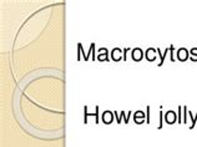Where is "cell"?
I'll list each match as a JSON object with an SVG mask.
<instances>
[{
  "instance_id": "cell-8",
  "label": "cell",
  "mask_w": 197,
  "mask_h": 147,
  "mask_svg": "<svg viewBox=\"0 0 197 147\" xmlns=\"http://www.w3.org/2000/svg\"><path fill=\"white\" fill-rule=\"evenodd\" d=\"M121 52H122V50H121V49L115 47V49L111 51L112 60H114V61H121Z\"/></svg>"
},
{
  "instance_id": "cell-12",
  "label": "cell",
  "mask_w": 197,
  "mask_h": 147,
  "mask_svg": "<svg viewBox=\"0 0 197 147\" xmlns=\"http://www.w3.org/2000/svg\"><path fill=\"white\" fill-rule=\"evenodd\" d=\"M182 111H183V121H182V124H186V122H187V117H188L187 106H183V107H182Z\"/></svg>"
},
{
  "instance_id": "cell-7",
  "label": "cell",
  "mask_w": 197,
  "mask_h": 147,
  "mask_svg": "<svg viewBox=\"0 0 197 147\" xmlns=\"http://www.w3.org/2000/svg\"><path fill=\"white\" fill-rule=\"evenodd\" d=\"M156 52H157V50L156 49H153V47H149L147 50H146V54H145V56H146V60L147 61H150V62H153L155 60H156Z\"/></svg>"
},
{
  "instance_id": "cell-16",
  "label": "cell",
  "mask_w": 197,
  "mask_h": 147,
  "mask_svg": "<svg viewBox=\"0 0 197 147\" xmlns=\"http://www.w3.org/2000/svg\"><path fill=\"white\" fill-rule=\"evenodd\" d=\"M125 114H126L125 111H121V115H120V116H117V115L115 114V116H116V122H117V124H121V120H122V117H125Z\"/></svg>"
},
{
  "instance_id": "cell-17",
  "label": "cell",
  "mask_w": 197,
  "mask_h": 147,
  "mask_svg": "<svg viewBox=\"0 0 197 147\" xmlns=\"http://www.w3.org/2000/svg\"><path fill=\"white\" fill-rule=\"evenodd\" d=\"M162 125H164V112L160 111V124H159V126H157V128L161 130L162 128Z\"/></svg>"
},
{
  "instance_id": "cell-3",
  "label": "cell",
  "mask_w": 197,
  "mask_h": 147,
  "mask_svg": "<svg viewBox=\"0 0 197 147\" xmlns=\"http://www.w3.org/2000/svg\"><path fill=\"white\" fill-rule=\"evenodd\" d=\"M131 51H132V52H131V55H132V60L136 61V62L141 61L142 58L145 56V52H143L142 49H140V47H135V49H132Z\"/></svg>"
},
{
  "instance_id": "cell-1",
  "label": "cell",
  "mask_w": 197,
  "mask_h": 147,
  "mask_svg": "<svg viewBox=\"0 0 197 147\" xmlns=\"http://www.w3.org/2000/svg\"><path fill=\"white\" fill-rule=\"evenodd\" d=\"M164 118H165V122H166L167 125H174L176 121H178L176 112H175V111H172V110L167 111V112L164 115Z\"/></svg>"
},
{
  "instance_id": "cell-20",
  "label": "cell",
  "mask_w": 197,
  "mask_h": 147,
  "mask_svg": "<svg viewBox=\"0 0 197 147\" xmlns=\"http://www.w3.org/2000/svg\"><path fill=\"white\" fill-rule=\"evenodd\" d=\"M168 49H170V51H171V61H175V56H174V50H175V49H174V46L171 45Z\"/></svg>"
},
{
  "instance_id": "cell-21",
  "label": "cell",
  "mask_w": 197,
  "mask_h": 147,
  "mask_svg": "<svg viewBox=\"0 0 197 147\" xmlns=\"http://www.w3.org/2000/svg\"><path fill=\"white\" fill-rule=\"evenodd\" d=\"M130 50H131L130 47H125V49L122 50V51H124V61H125V62H126V60H127V59H126V52L130 51Z\"/></svg>"
},
{
  "instance_id": "cell-10",
  "label": "cell",
  "mask_w": 197,
  "mask_h": 147,
  "mask_svg": "<svg viewBox=\"0 0 197 147\" xmlns=\"http://www.w3.org/2000/svg\"><path fill=\"white\" fill-rule=\"evenodd\" d=\"M90 54L93 55V61H95V60H96V55H95V43H93V44L90 45V51L87 52V55H86L87 60H89V58H90Z\"/></svg>"
},
{
  "instance_id": "cell-18",
  "label": "cell",
  "mask_w": 197,
  "mask_h": 147,
  "mask_svg": "<svg viewBox=\"0 0 197 147\" xmlns=\"http://www.w3.org/2000/svg\"><path fill=\"white\" fill-rule=\"evenodd\" d=\"M146 124H151V121H150V106L146 107Z\"/></svg>"
},
{
  "instance_id": "cell-2",
  "label": "cell",
  "mask_w": 197,
  "mask_h": 147,
  "mask_svg": "<svg viewBox=\"0 0 197 147\" xmlns=\"http://www.w3.org/2000/svg\"><path fill=\"white\" fill-rule=\"evenodd\" d=\"M84 114H85V117H84V124L85 125L87 124V117L89 116H95L96 117L95 124L96 125L99 124V106L97 105H96V107H95V112H87V106H84Z\"/></svg>"
},
{
  "instance_id": "cell-4",
  "label": "cell",
  "mask_w": 197,
  "mask_h": 147,
  "mask_svg": "<svg viewBox=\"0 0 197 147\" xmlns=\"http://www.w3.org/2000/svg\"><path fill=\"white\" fill-rule=\"evenodd\" d=\"M188 54H190V51L186 47H180L177 50V60H180V61H186L188 59Z\"/></svg>"
},
{
  "instance_id": "cell-19",
  "label": "cell",
  "mask_w": 197,
  "mask_h": 147,
  "mask_svg": "<svg viewBox=\"0 0 197 147\" xmlns=\"http://www.w3.org/2000/svg\"><path fill=\"white\" fill-rule=\"evenodd\" d=\"M131 115H132V111H130V112H127V116H125V117H124V118H125V121H124V122H125L126 125L128 124V120H130V116H131Z\"/></svg>"
},
{
  "instance_id": "cell-9",
  "label": "cell",
  "mask_w": 197,
  "mask_h": 147,
  "mask_svg": "<svg viewBox=\"0 0 197 147\" xmlns=\"http://www.w3.org/2000/svg\"><path fill=\"white\" fill-rule=\"evenodd\" d=\"M168 50H170V49H166L164 52H161L160 49H157V52H159V55H160V58H161V60H160V62H159V66H162V64L165 62V58H166V55H167Z\"/></svg>"
},
{
  "instance_id": "cell-13",
  "label": "cell",
  "mask_w": 197,
  "mask_h": 147,
  "mask_svg": "<svg viewBox=\"0 0 197 147\" xmlns=\"http://www.w3.org/2000/svg\"><path fill=\"white\" fill-rule=\"evenodd\" d=\"M137 117H141V118H145V117H146V115L143 114L142 111H136V112L134 114V121H136V120H137Z\"/></svg>"
},
{
  "instance_id": "cell-5",
  "label": "cell",
  "mask_w": 197,
  "mask_h": 147,
  "mask_svg": "<svg viewBox=\"0 0 197 147\" xmlns=\"http://www.w3.org/2000/svg\"><path fill=\"white\" fill-rule=\"evenodd\" d=\"M112 120H114L112 111L105 110V111L102 112V122H104L105 125H111V124H112Z\"/></svg>"
},
{
  "instance_id": "cell-11",
  "label": "cell",
  "mask_w": 197,
  "mask_h": 147,
  "mask_svg": "<svg viewBox=\"0 0 197 147\" xmlns=\"http://www.w3.org/2000/svg\"><path fill=\"white\" fill-rule=\"evenodd\" d=\"M188 117H190V118H191V122H192V124H191V126H190V128H191V130H192V128H193V127H195V125H196V122H197V116H196V117H195V116H193V114H192V112H190V111H188Z\"/></svg>"
},
{
  "instance_id": "cell-14",
  "label": "cell",
  "mask_w": 197,
  "mask_h": 147,
  "mask_svg": "<svg viewBox=\"0 0 197 147\" xmlns=\"http://www.w3.org/2000/svg\"><path fill=\"white\" fill-rule=\"evenodd\" d=\"M190 54H192L193 55V58L191 59L193 62H196L197 61V47H192L191 50H190Z\"/></svg>"
},
{
  "instance_id": "cell-6",
  "label": "cell",
  "mask_w": 197,
  "mask_h": 147,
  "mask_svg": "<svg viewBox=\"0 0 197 147\" xmlns=\"http://www.w3.org/2000/svg\"><path fill=\"white\" fill-rule=\"evenodd\" d=\"M99 61H109V50L106 47H100L99 49V55H97Z\"/></svg>"
},
{
  "instance_id": "cell-15",
  "label": "cell",
  "mask_w": 197,
  "mask_h": 147,
  "mask_svg": "<svg viewBox=\"0 0 197 147\" xmlns=\"http://www.w3.org/2000/svg\"><path fill=\"white\" fill-rule=\"evenodd\" d=\"M77 49H79V51H80L81 54L84 55V60H85V61H87V58H86V55H87V54H86V52H84V50H83V45H81L80 43L77 44Z\"/></svg>"
}]
</instances>
